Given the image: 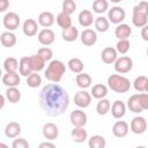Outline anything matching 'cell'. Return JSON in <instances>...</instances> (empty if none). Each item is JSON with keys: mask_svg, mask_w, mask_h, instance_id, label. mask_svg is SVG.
Here are the masks:
<instances>
[{"mask_svg": "<svg viewBox=\"0 0 148 148\" xmlns=\"http://www.w3.org/2000/svg\"><path fill=\"white\" fill-rule=\"evenodd\" d=\"M128 131H130V126L124 120H118L112 126V133L116 138H125L128 134Z\"/></svg>", "mask_w": 148, "mask_h": 148, "instance_id": "cell-13", "label": "cell"}, {"mask_svg": "<svg viewBox=\"0 0 148 148\" xmlns=\"http://www.w3.org/2000/svg\"><path fill=\"white\" fill-rule=\"evenodd\" d=\"M130 130L134 133V134H142L146 132L147 130V120L141 117V116H136L131 120L130 124Z\"/></svg>", "mask_w": 148, "mask_h": 148, "instance_id": "cell-10", "label": "cell"}, {"mask_svg": "<svg viewBox=\"0 0 148 148\" xmlns=\"http://www.w3.org/2000/svg\"><path fill=\"white\" fill-rule=\"evenodd\" d=\"M111 114L116 119H120L126 114V105L123 101L117 99L111 105Z\"/></svg>", "mask_w": 148, "mask_h": 148, "instance_id": "cell-16", "label": "cell"}, {"mask_svg": "<svg viewBox=\"0 0 148 148\" xmlns=\"http://www.w3.org/2000/svg\"><path fill=\"white\" fill-rule=\"evenodd\" d=\"M109 9L108 0H95L92 2V10L97 14H103Z\"/></svg>", "mask_w": 148, "mask_h": 148, "instance_id": "cell-39", "label": "cell"}, {"mask_svg": "<svg viewBox=\"0 0 148 148\" xmlns=\"http://www.w3.org/2000/svg\"><path fill=\"white\" fill-rule=\"evenodd\" d=\"M146 52H147V56H148V47H147V51Z\"/></svg>", "mask_w": 148, "mask_h": 148, "instance_id": "cell-52", "label": "cell"}, {"mask_svg": "<svg viewBox=\"0 0 148 148\" xmlns=\"http://www.w3.org/2000/svg\"><path fill=\"white\" fill-rule=\"evenodd\" d=\"M67 65H68V68L73 73H76V74L83 72V68H84L83 61L80 58H72V59H69L68 62H67Z\"/></svg>", "mask_w": 148, "mask_h": 148, "instance_id": "cell-34", "label": "cell"}, {"mask_svg": "<svg viewBox=\"0 0 148 148\" xmlns=\"http://www.w3.org/2000/svg\"><path fill=\"white\" fill-rule=\"evenodd\" d=\"M5 98H6L5 95H1V96H0V99H1V105H0V108H1V109H2L3 105H5Z\"/></svg>", "mask_w": 148, "mask_h": 148, "instance_id": "cell-49", "label": "cell"}, {"mask_svg": "<svg viewBox=\"0 0 148 148\" xmlns=\"http://www.w3.org/2000/svg\"><path fill=\"white\" fill-rule=\"evenodd\" d=\"M91 76L89 75V74H87V73H83V72H81V73H79L77 75H76V77H75V82H76V84L80 87V88H82V89H87V88H89L90 86H91Z\"/></svg>", "mask_w": 148, "mask_h": 148, "instance_id": "cell-29", "label": "cell"}, {"mask_svg": "<svg viewBox=\"0 0 148 148\" xmlns=\"http://www.w3.org/2000/svg\"><path fill=\"white\" fill-rule=\"evenodd\" d=\"M18 66H20V61L16 58H14V57H8L3 61V69L7 73L16 72L18 69Z\"/></svg>", "mask_w": 148, "mask_h": 148, "instance_id": "cell-32", "label": "cell"}, {"mask_svg": "<svg viewBox=\"0 0 148 148\" xmlns=\"http://www.w3.org/2000/svg\"><path fill=\"white\" fill-rule=\"evenodd\" d=\"M30 62H31L34 72H39V71L44 69L46 61H44L38 54H34V56H30Z\"/></svg>", "mask_w": 148, "mask_h": 148, "instance_id": "cell-37", "label": "cell"}, {"mask_svg": "<svg viewBox=\"0 0 148 148\" xmlns=\"http://www.w3.org/2000/svg\"><path fill=\"white\" fill-rule=\"evenodd\" d=\"M130 46H131V45H130L128 39H119V40L117 42V44H116V50L118 51V53L125 54V53L128 52Z\"/></svg>", "mask_w": 148, "mask_h": 148, "instance_id": "cell-41", "label": "cell"}, {"mask_svg": "<svg viewBox=\"0 0 148 148\" xmlns=\"http://www.w3.org/2000/svg\"><path fill=\"white\" fill-rule=\"evenodd\" d=\"M77 20H79L80 25L83 27V28H88V27H90L95 22V17H94L92 13L90 10H88V9L81 10L80 14H79Z\"/></svg>", "mask_w": 148, "mask_h": 148, "instance_id": "cell-18", "label": "cell"}, {"mask_svg": "<svg viewBox=\"0 0 148 148\" xmlns=\"http://www.w3.org/2000/svg\"><path fill=\"white\" fill-rule=\"evenodd\" d=\"M91 94L86 91L84 89L83 90H80L77 91L75 95H74V103L76 106L81 108V109H84V108H88L91 103Z\"/></svg>", "mask_w": 148, "mask_h": 148, "instance_id": "cell-8", "label": "cell"}, {"mask_svg": "<svg viewBox=\"0 0 148 148\" xmlns=\"http://www.w3.org/2000/svg\"><path fill=\"white\" fill-rule=\"evenodd\" d=\"M71 136H72V140L74 142L81 143V142H83V141L87 140L88 133H87V131L83 127H76V126H74V128L71 132Z\"/></svg>", "mask_w": 148, "mask_h": 148, "instance_id": "cell-24", "label": "cell"}, {"mask_svg": "<svg viewBox=\"0 0 148 148\" xmlns=\"http://www.w3.org/2000/svg\"><path fill=\"white\" fill-rule=\"evenodd\" d=\"M108 86L112 91L117 94H125L130 90L131 82L126 76L120 74H111L108 77Z\"/></svg>", "mask_w": 148, "mask_h": 148, "instance_id": "cell-3", "label": "cell"}, {"mask_svg": "<svg viewBox=\"0 0 148 148\" xmlns=\"http://www.w3.org/2000/svg\"><path fill=\"white\" fill-rule=\"evenodd\" d=\"M132 22L138 28H142L148 23V1H141L134 6Z\"/></svg>", "mask_w": 148, "mask_h": 148, "instance_id": "cell-4", "label": "cell"}, {"mask_svg": "<svg viewBox=\"0 0 148 148\" xmlns=\"http://www.w3.org/2000/svg\"><path fill=\"white\" fill-rule=\"evenodd\" d=\"M141 37H142L143 40L148 42V23L145 27H142V29H141Z\"/></svg>", "mask_w": 148, "mask_h": 148, "instance_id": "cell-47", "label": "cell"}, {"mask_svg": "<svg viewBox=\"0 0 148 148\" xmlns=\"http://www.w3.org/2000/svg\"><path fill=\"white\" fill-rule=\"evenodd\" d=\"M27 84L30 88H37L42 84V77L38 72H32L30 75L27 76Z\"/></svg>", "mask_w": 148, "mask_h": 148, "instance_id": "cell-38", "label": "cell"}, {"mask_svg": "<svg viewBox=\"0 0 148 148\" xmlns=\"http://www.w3.org/2000/svg\"><path fill=\"white\" fill-rule=\"evenodd\" d=\"M22 30H23V34L28 37H32L37 34L38 31V23L34 20V18H27L24 22H23V25H22Z\"/></svg>", "mask_w": 148, "mask_h": 148, "instance_id": "cell-17", "label": "cell"}, {"mask_svg": "<svg viewBox=\"0 0 148 148\" xmlns=\"http://www.w3.org/2000/svg\"><path fill=\"white\" fill-rule=\"evenodd\" d=\"M34 72L31 62H30V56L29 57H22L20 59V66H18V73L22 76H28Z\"/></svg>", "mask_w": 148, "mask_h": 148, "instance_id": "cell-22", "label": "cell"}, {"mask_svg": "<svg viewBox=\"0 0 148 148\" xmlns=\"http://www.w3.org/2000/svg\"><path fill=\"white\" fill-rule=\"evenodd\" d=\"M54 147H56L54 143H52V142H47V141L39 143V148H54Z\"/></svg>", "mask_w": 148, "mask_h": 148, "instance_id": "cell-48", "label": "cell"}, {"mask_svg": "<svg viewBox=\"0 0 148 148\" xmlns=\"http://www.w3.org/2000/svg\"><path fill=\"white\" fill-rule=\"evenodd\" d=\"M110 110H111V103H110V101L106 99L105 97H104V98H101L99 102H98L97 105H96V111H97V113H98L99 116H104V114H106Z\"/></svg>", "mask_w": 148, "mask_h": 148, "instance_id": "cell-35", "label": "cell"}, {"mask_svg": "<svg viewBox=\"0 0 148 148\" xmlns=\"http://www.w3.org/2000/svg\"><path fill=\"white\" fill-rule=\"evenodd\" d=\"M37 38H38V42H39L42 45L49 46V45H51V44L54 43L56 34H54L53 30H51V29H49V28H44V29H42V30L38 32Z\"/></svg>", "mask_w": 148, "mask_h": 148, "instance_id": "cell-11", "label": "cell"}, {"mask_svg": "<svg viewBox=\"0 0 148 148\" xmlns=\"http://www.w3.org/2000/svg\"><path fill=\"white\" fill-rule=\"evenodd\" d=\"M139 101L143 110H148V92H140L139 94Z\"/></svg>", "mask_w": 148, "mask_h": 148, "instance_id": "cell-45", "label": "cell"}, {"mask_svg": "<svg viewBox=\"0 0 148 148\" xmlns=\"http://www.w3.org/2000/svg\"><path fill=\"white\" fill-rule=\"evenodd\" d=\"M5 96L9 103H17L21 99V91L17 89V87H8Z\"/></svg>", "mask_w": 148, "mask_h": 148, "instance_id": "cell-30", "label": "cell"}, {"mask_svg": "<svg viewBox=\"0 0 148 148\" xmlns=\"http://www.w3.org/2000/svg\"><path fill=\"white\" fill-rule=\"evenodd\" d=\"M20 16L17 13L15 12H8L5 14L3 18H2V24L3 27L8 30V31H13V30H16L20 25Z\"/></svg>", "mask_w": 148, "mask_h": 148, "instance_id": "cell-5", "label": "cell"}, {"mask_svg": "<svg viewBox=\"0 0 148 148\" xmlns=\"http://www.w3.org/2000/svg\"><path fill=\"white\" fill-rule=\"evenodd\" d=\"M101 58H102V61L106 65L114 64V61L118 58V51L114 47H111V46L104 47L102 53H101Z\"/></svg>", "mask_w": 148, "mask_h": 148, "instance_id": "cell-12", "label": "cell"}, {"mask_svg": "<svg viewBox=\"0 0 148 148\" xmlns=\"http://www.w3.org/2000/svg\"><path fill=\"white\" fill-rule=\"evenodd\" d=\"M94 24H95V29L98 32H106L110 28V21H109V18H106L104 16L96 17Z\"/></svg>", "mask_w": 148, "mask_h": 148, "instance_id": "cell-31", "label": "cell"}, {"mask_svg": "<svg viewBox=\"0 0 148 148\" xmlns=\"http://www.w3.org/2000/svg\"><path fill=\"white\" fill-rule=\"evenodd\" d=\"M88 145H89L90 148H104L106 146V141H105L104 136L96 134V135H92L89 139Z\"/></svg>", "mask_w": 148, "mask_h": 148, "instance_id": "cell-36", "label": "cell"}, {"mask_svg": "<svg viewBox=\"0 0 148 148\" xmlns=\"http://www.w3.org/2000/svg\"><path fill=\"white\" fill-rule=\"evenodd\" d=\"M21 82L20 75L17 72H12V73H7L3 74L2 76V83L6 87H17Z\"/></svg>", "mask_w": 148, "mask_h": 148, "instance_id": "cell-19", "label": "cell"}, {"mask_svg": "<svg viewBox=\"0 0 148 148\" xmlns=\"http://www.w3.org/2000/svg\"><path fill=\"white\" fill-rule=\"evenodd\" d=\"M132 67H133V60L127 56L117 58V60L114 61V71L118 74H126L132 69Z\"/></svg>", "mask_w": 148, "mask_h": 148, "instance_id": "cell-6", "label": "cell"}, {"mask_svg": "<svg viewBox=\"0 0 148 148\" xmlns=\"http://www.w3.org/2000/svg\"><path fill=\"white\" fill-rule=\"evenodd\" d=\"M21 133V125L16 121H10L5 127V135L9 139L17 138Z\"/></svg>", "mask_w": 148, "mask_h": 148, "instance_id": "cell-21", "label": "cell"}, {"mask_svg": "<svg viewBox=\"0 0 148 148\" xmlns=\"http://www.w3.org/2000/svg\"><path fill=\"white\" fill-rule=\"evenodd\" d=\"M66 73V66L61 60H51L45 71V77L50 82H59Z\"/></svg>", "mask_w": 148, "mask_h": 148, "instance_id": "cell-2", "label": "cell"}, {"mask_svg": "<svg viewBox=\"0 0 148 148\" xmlns=\"http://www.w3.org/2000/svg\"><path fill=\"white\" fill-rule=\"evenodd\" d=\"M81 42L86 46H92L97 42V34L92 29H84L81 32Z\"/></svg>", "mask_w": 148, "mask_h": 148, "instance_id": "cell-15", "label": "cell"}, {"mask_svg": "<svg viewBox=\"0 0 148 148\" xmlns=\"http://www.w3.org/2000/svg\"><path fill=\"white\" fill-rule=\"evenodd\" d=\"M13 148H29V142L25 139L18 138V139H14L13 143H12Z\"/></svg>", "mask_w": 148, "mask_h": 148, "instance_id": "cell-44", "label": "cell"}, {"mask_svg": "<svg viewBox=\"0 0 148 148\" xmlns=\"http://www.w3.org/2000/svg\"><path fill=\"white\" fill-rule=\"evenodd\" d=\"M56 21H57V24L61 28V29H66L68 27L72 25V18H71V15L69 14H66L64 12L59 13L56 17Z\"/></svg>", "mask_w": 148, "mask_h": 148, "instance_id": "cell-33", "label": "cell"}, {"mask_svg": "<svg viewBox=\"0 0 148 148\" xmlns=\"http://www.w3.org/2000/svg\"><path fill=\"white\" fill-rule=\"evenodd\" d=\"M0 40H1V44L5 46V47H13L17 39H16V36L15 34H13L12 31H5L1 34V37H0Z\"/></svg>", "mask_w": 148, "mask_h": 148, "instance_id": "cell-26", "label": "cell"}, {"mask_svg": "<svg viewBox=\"0 0 148 148\" xmlns=\"http://www.w3.org/2000/svg\"><path fill=\"white\" fill-rule=\"evenodd\" d=\"M43 136L46 139V140H56L59 135V128L56 124L53 123H46L44 126H43Z\"/></svg>", "mask_w": 148, "mask_h": 148, "instance_id": "cell-14", "label": "cell"}, {"mask_svg": "<svg viewBox=\"0 0 148 148\" xmlns=\"http://www.w3.org/2000/svg\"><path fill=\"white\" fill-rule=\"evenodd\" d=\"M147 80L148 77L145 76V75H140L138 77H135L134 82H133V87L136 91L139 92H143L146 91V84H147Z\"/></svg>", "mask_w": 148, "mask_h": 148, "instance_id": "cell-40", "label": "cell"}, {"mask_svg": "<svg viewBox=\"0 0 148 148\" xmlns=\"http://www.w3.org/2000/svg\"><path fill=\"white\" fill-rule=\"evenodd\" d=\"M38 102L42 110L50 117L62 114L69 105V96L67 91L57 82L44 86L38 95Z\"/></svg>", "mask_w": 148, "mask_h": 148, "instance_id": "cell-1", "label": "cell"}, {"mask_svg": "<svg viewBox=\"0 0 148 148\" xmlns=\"http://www.w3.org/2000/svg\"><path fill=\"white\" fill-rule=\"evenodd\" d=\"M9 7V1L8 0H0V12L3 13L8 9Z\"/></svg>", "mask_w": 148, "mask_h": 148, "instance_id": "cell-46", "label": "cell"}, {"mask_svg": "<svg viewBox=\"0 0 148 148\" xmlns=\"http://www.w3.org/2000/svg\"><path fill=\"white\" fill-rule=\"evenodd\" d=\"M146 92H148V80H147V84H146Z\"/></svg>", "mask_w": 148, "mask_h": 148, "instance_id": "cell-51", "label": "cell"}, {"mask_svg": "<svg viewBox=\"0 0 148 148\" xmlns=\"http://www.w3.org/2000/svg\"><path fill=\"white\" fill-rule=\"evenodd\" d=\"M76 10V3L74 0H64L62 1V12L66 14H73Z\"/></svg>", "mask_w": 148, "mask_h": 148, "instance_id": "cell-42", "label": "cell"}, {"mask_svg": "<svg viewBox=\"0 0 148 148\" xmlns=\"http://www.w3.org/2000/svg\"><path fill=\"white\" fill-rule=\"evenodd\" d=\"M127 108L130 109V111L134 113H140L141 111H143L140 104V101H139V94H134L127 99Z\"/></svg>", "mask_w": 148, "mask_h": 148, "instance_id": "cell-27", "label": "cell"}, {"mask_svg": "<svg viewBox=\"0 0 148 148\" xmlns=\"http://www.w3.org/2000/svg\"><path fill=\"white\" fill-rule=\"evenodd\" d=\"M61 37L65 42H74L76 40V38L79 37V30L77 28H75L74 25H71L66 29H62V32H61Z\"/></svg>", "mask_w": 148, "mask_h": 148, "instance_id": "cell-25", "label": "cell"}, {"mask_svg": "<svg viewBox=\"0 0 148 148\" xmlns=\"http://www.w3.org/2000/svg\"><path fill=\"white\" fill-rule=\"evenodd\" d=\"M38 24L43 28H50L51 25H53L54 23V15L51 13V12H42L39 15H38Z\"/></svg>", "mask_w": 148, "mask_h": 148, "instance_id": "cell-20", "label": "cell"}, {"mask_svg": "<svg viewBox=\"0 0 148 148\" xmlns=\"http://www.w3.org/2000/svg\"><path fill=\"white\" fill-rule=\"evenodd\" d=\"M111 2H113V3H119V2H121L123 0H110Z\"/></svg>", "mask_w": 148, "mask_h": 148, "instance_id": "cell-50", "label": "cell"}, {"mask_svg": "<svg viewBox=\"0 0 148 148\" xmlns=\"http://www.w3.org/2000/svg\"><path fill=\"white\" fill-rule=\"evenodd\" d=\"M91 96L96 99H101V98H104L106 95H108V87L103 83H97L95 86H92L91 88V91H90Z\"/></svg>", "mask_w": 148, "mask_h": 148, "instance_id": "cell-28", "label": "cell"}, {"mask_svg": "<svg viewBox=\"0 0 148 148\" xmlns=\"http://www.w3.org/2000/svg\"><path fill=\"white\" fill-rule=\"evenodd\" d=\"M125 16H126L125 9L119 6H114L108 12V18L113 24H120L125 20Z\"/></svg>", "mask_w": 148, "mask_h": 148, "instance_id": "cell-7", "label": "cell"}, {"mask_svg": "<svg viewBox=\"0 0 148 148\" xmlns=\"http://www.w3.org/2000/svg\"><path fill=\"white\" fill-rule=\"evenodd\" d=\"M69 119H71V123H72L73 126L84 127V125L87 124L88 117H87V114H86L84 111H82L80 109H76V110H74V111L71 112Z\"/></svg>", "mask_w": 148, "mask_h": 148, "instance_id": "cell-9", "label": "cell"}, {"mask_svg": "<svg viewBox=\"0 0 148 148\" xmlns=\"http://www.w3.org/2000/svg\"><path fill=\"white\" fill-rule=\"evenodd\" d=\"M132 34V29L128 24L126 23H120L117 24L116 30H114V35L118 39H127Z\"/></svg>", "mask_w": 148, "mask_h": 148, "instance_id": "cell-23", "label": "cell"}, {"mask_svg": "<svg viewBox=\"0 0 148 148\" xmlns=\"http://www.w3.org/2000/svg\"><path fill=\"white\" fill-rule=\"evenodd\" d=\"M37 54H38L44 61H49V60H51L52 57H53V52H52V50H51L50 47H47V46L40 47V49L37 51Z\"/></svg>", "mask_w": 148, "mask_h": 148, "instance_id": "cell-43", "label": "cell"}]
</instances>
